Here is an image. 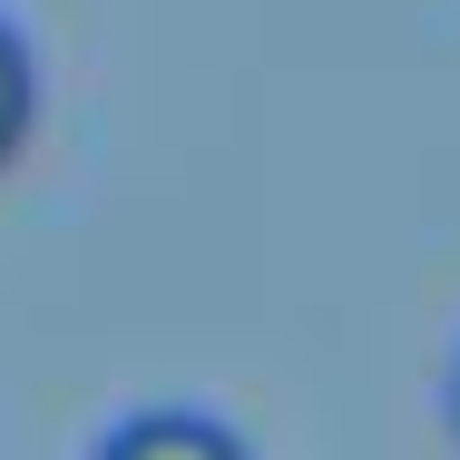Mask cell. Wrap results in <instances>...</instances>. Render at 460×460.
I'll use <instances>...</instances> for the list:
<instances>
[{"mask_svg": "<svg viewBox=\"0 0 460 460\" xmlns=\"http://www.w3.org/2000/svg\"><path fill=\"white\" fill-rule=\"evenodd\" d=\"M98 460H255V451L226 421H206V411H137V421L108 431Z\"/></svg>", "mask_w": 460, "mask_h": 460, "instance_id": "1", "label": "cell"}, {"mask_svg": "<svg viewBox=\"0 0 460 460\" xmlns=\"http://www.w3.org/2000/svg\"><path fill=\"white\" fill-rule=\"evenodd\" d=\"M30 118H40V79H30V49H20V30L0 20V167L20 157Z\"/></svg>", "mask_w": 460, "mask_h": 460, "instance_id": "2", "label": "cell"}, {"mask_svg": "<svg viewBox=\"0 0 460 460\" xmlns=\"http://www.w3.org/2000/svg\"><path fill=\"white\" fill-rule=\"evenodd\" d=\"M451 421H460V382H451Z\"/></svg>", "mask_w": 460, "mask_h": 460, "instance_id": "3", "label": "cell"}]
</instances>
